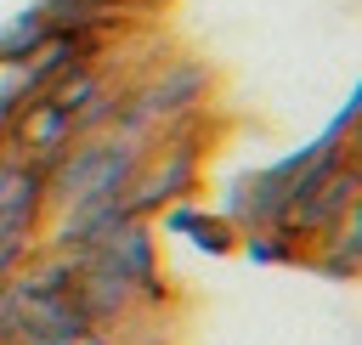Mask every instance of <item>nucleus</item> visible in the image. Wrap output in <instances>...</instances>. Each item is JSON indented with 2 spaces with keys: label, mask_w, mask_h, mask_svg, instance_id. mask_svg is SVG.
Returning a JSON list of instances; mask_svg holds the SVG:
<instances>
[{
  "label": "nucleus",
  "mask_w": 362,
  "mask_h": 345,
  "mask_svg": "<svg viewBox=\"0 0 362 345\" xmlns=\"http://www.w3.org/2000/svg\"><path fill=\"white\" fill-rule=\"evenodd\" d=\"M136 164H141L136 136H119V130L79 136V141L45 170V209H74V204H85V198H124Z\"/></svg>",
  "instance_id": "f257e3e1"
},
{
  "label": "nucleus",
  "mask_w": 362,
  "mask_h": 345,
  "mask_svg": "<svg viewBox=\"0 0 362 345\" xmlns=\"http://www.w3.org/2000/svg\"><path fill=\"white\" fill-rule=\"evenodd\" d=\"M45 34H51V23L40 17V6L17 11V17L0 28V68H17V62H23V57H28V51H34Z\"/></svg>",
  "instance_id": "f03ea898"
}]
</instances>
